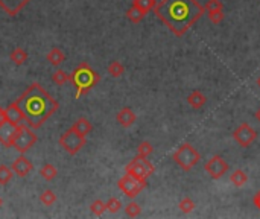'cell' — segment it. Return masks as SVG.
<instances>
[{"instance_id":"cell-35","label":"cell","mask_w":260,"mask_h":219,"mask_svg":"<svg viewBox=\"0 0 260 219\" xmlns=\"http://www.w3.org/2000/svg\"><path fill=\"white\" fill-rule=\"evenodd\" d=\"M8 121V117H6V110L0 107V124H3Z\"/></svg>"},{"instance_id":"cell-3","label":"cell","mask_w":260,"mask_h":219,"mask_svg":"<svg viewBox=\"0 0 260 219\" xmlns=\"http://www.w3.org/2000/svg\"><path fill=\"white\" fill-rule=\"evenodd\" d=\"M69 81L76 88L75 99H79L83 94H87L99 81H101V76L91 69L88 63H81L72 72Z\"/></svg>"},{"instance_id":"cell-21","label":"cell","mask_w":260,"mask_h":219,"mask_svg":"<svg viewBox=\"0 0 260 219\" xmlns=\"http://www.w3.org/2000/svg\"><path fill=\"white\" fill-rule=\"evenodd\" d=\"M145 12L140 9V8H137V6H134V5H131V8L127 11V18L130 20L131 23H140L142 20L145 18Z\"/></svg>"},{"instance_id":"cell-27","label":"cell","mask_w":260,"mask_h":219,"mask_svg":"<svg viewBox=\"0 0 260 219\" xmlns=\"http://www.w3.org/2000/svg\"><path fill=\"white\" fill-rule=\"evenodd\" d=\"M207 12V17L209 20L213 23V25H219L224 20V9H210V11H206Z\"/></svg>"},{"instance_id":"cell-19","label":"cell","mask_w":260,"mask_h":219,"mask_svg":"<svg viewBox=\"0 0 260 219\" xmlns=\"http://www.w3.org/2000/svg\"><path fill=\"white\" fill-rule=\"evenodd\" d=\"M230 181L231 184H234L236 187H244L248 181V175L242 171V169H236L231 175H230Z\"/></svg>"},{"instance_id":"cell-23","label":"cell","mask_w":260,"mask_h":219,"mask_svg":"<svg viewBox=\"0 0 260 219\" xmlns=\"http://www.w3.org/2000/svg\"><path fill=\"white\" fill-rule=\"evenodd\" d=\"M132 5L142 9L145 14L152 11L157 5V0H132Z\"/></svg>"},{"instance_id":"cell-24","label":"cell","mask_w":260,"mask_h":219,"mask_svg":"<svg viewBox=\"0 0 260 219\" xmlns=\"http://www.w3.org/2000/svg\"><path fill=\"white\" fill-rule=\"evenodd\" d=\"M178 207H179V210H181V213L189 215V213H192L195 210V201L192 200L190 196H184V198H181V201H179Z\"/></svg>"},{"instance_id":"cell-32","label":"cell","mask_w":260,"mask_h":219,"mask_svg":"<svg viewBox=\"0 0 260 219\" xmlns=\"http://www.w3.org/2000/svg\"><path fill=\"white\" fill-rule=\"evenodd\" d=\"M125 213L130 218H137V216L142 215V207H140V204H137V203H130L125 207Z\"/></svg>"},{"instance_id":"cell-1","label":"cell","mask_w":260,"mask_h":219,"mask_svg":"<svg viewBox=\"0 0 260 219\" xmlns=\"http://www.w3.org/2000/svg\"><path fill=\"white\" fill-rule=\"evenodd\" d=\"M154 14L173 35L183 37L206 14V8L196 0H162L155 5Z\"/></svg>"},{"instance_id":"cell-31","label":"cell","mask_w":260,"mask_h":219,"mask_svg":"<svg viewBox=\"0 0 260 219\" xmlns=\"http://www.w3.org/2000/svg\"><path fill=\"white\" fill-rule=\"evenodd\" d=\"M40 201H42L44 206H52V204H55V201H56V195H55V192H52V190H44L42 195H40Z\"/></svg>"},{"instance_id":"cell-29","label":"cell","mask_w":260,"mask_h":219,"mask_svg":"<svg viewBox=\"0 0 260 219\" xmlns=\"http://www.w3.org/2000/svg\"><path fill=\"white\" fill-rule=\"evenodd\" d=\"M69 79H70V75H67L63 70H55L53 75H52V81L56 86H64L66 83H69Z\"/></svg>"},{"instance_id":"cell-17","label":"cell","mask_w":260,"mask_h":219,"mask_svg":"<svg viewBox=\"0 0 260 219\" xmlns=\"http://www.w3.org/2000/svg\"><path fill=\"white\" fill-rule=\"evenodd\" d=\"M73 131H76L78 134H81V135H88L90 132H91V130H93V127H91V124H90V121L88 119H86V117H79L78 121L70 127Z\"/></svg>"},{"instance_id":"cell-20","label":"cell","mask_w":260,"mask_h":219,"mask_svg":"<svg viewBox=\"0 0 260 219\" xmlns=\"http://www.w3.org/2000/svg\"><path fill=\"white\" fill-rule=\"evenodd\" d=\"M9 58H11V61H12L15 66H22V64H25V63L28 61V52H26L25 49H22V47H15V49L11 52Z\"/></svg>"},{"instance_id":"cell-7","label":"cell","mask_w":260,"mask_h":219,"mask_svg":"<svg viewBox=\"0 0 260 219\" xmlns=\"http://www.w3.org/2000/svg\"><path fill=\"white\" fill-rule=\"evenodd\" d=\"M37 140H38L37 134L32 131V128L26 127L23 124V125H20V130H18V134H17L15 140L12 143V148L15 151H18L20 154H25L37 143Z\"/></svg>"},{"instance_id":"cell-2","label":"cell","mask_w":260,"mask_h":219,"mask_svg":"<svg viewBox=\"0 0 260 219\" xmlns=\"http://www.w3.org/2000/svg\"><path fill=\"white\" fill-rule=\"evenodd\" d=\"M15 104L22 110L28 127L32 130L42 128L59 108V104L38 83L31 84Z\"/></svg>"},{"instance_id":"cell-36","label":"cell","mask_w":260,"mask_h":219,"mask_svg":"<svg viewBox=\"0 0 260 219\" xmlns=\"http://www.w3.org/2000/svg\"><path fill=\"white\" fill-rule=\"evenodd\" d=\"M253 201H254V206L260 210V190L254 195V198H253Z\"/></svg>"},{"instance_id":"cell-8","label":"cell","mask_w":260,"mask_h":219,"mask_svg":"<svg viewBox=\"0 0 260 219\" xmlns=\"http://www.w3.org/2000/svg\"><path fill=\"white\" fill-rule=\"evenodd\" d=\"M119 189H121L128 198H135L140 192H142L146 187V181L137 180L135 176L130 175L125 172V175L119 180Z\"/></svg>"},{"instance_id":"cell-6","label":"cell","mask_w":260,"mask_h":219,"mask_svg":"<svg viewBox=\"0 0 260 219\" xmlns=\"http://www.w3.org/2000/svg\"><path fill=\"white\" fill-rule=\"evenodd\" d=\"M59 146H61L67 154L70 155H76L79 151H81L86 146V137L78 134L76 131H73L72 128H69L58 140Z\"/></svg>"},{"instance_id":"cell-39","label":"cell","mask_w":260,"mask_h":219,"mask_svg":"<svg viewBox=\"0 0 260 219\" xmlns=\"http://www.w3.org/2000/svg\"><path fill=\"white\" fill-rule=\"evenodd\" d=\"M3 206V200H2V198H0V207H2Z\"/></svg>"},{"instance_id":"cell-26","label":"cell","mask_w":260,"mask_h":219,"mask_svg":"<svg viewBox=\"0 0 260 219\" xmlns=\"http://www.w3.org/2000/svg\"><path fill=\"white\" fill-rule=\"evenodd\" d=\"M12 169L5 166V165H0V184L6 186L11 180H12Z\"/></svg>"},{"instance_id":"cell-18","label":"cell","mask_w":260,"mask_h":219,"mask_svg":"<svg viewBox=\"0 0 260 219\" xmlns=\"http://www.w3.org/2000/svg\"><path fill=\"white\" fill-rule=\"evenodd\" d=\"M46 59H47V61H49L52 66L58 67V66H61V64L66 61V55H64V52H63L61 49H59V47H53V49H50L49 53L46 55Z\"/></svg>"},{"instance_id":"cell-38","label":"cell","mask_w":260,"mask_h":219,"mask_svg":"<svg viewBox=\"0 0 260 219\" xmlns=\"http://www.w3.org/2000/svg\"><path fill=\"white\" fill-rule=\"evenodd\" d=\"M256 83H257V87H259V88H260V76H259V78H257V81H256Z\"/></svg>"},{"instance_id":"cell-14","label":"cell","mask_w":260,"mask_h":219,"mask_svg":"<svg viewBox=\"0 0 260 219\" xmlns=\"http://www.w3.org/2000/svg\"><path fill=\"white\" fill-rule=\"evenodd\" d=\"M135 119H137V116H135V113H134L130 107L122 108L121 111H119V113L116 114V121H117V124L121 125V127H124V128H130V127H132L134 122H135Z\"/></svg>"},{"instance_id":"cell-9","label":"cell","mask_w":260,"mask_h":219,"mask_svg":"<svg viewBox=\"0 0 260 219\" xmlns=\"http://www.w3.org/2000/svg\"><path fill=\"white\" fill-rule=\"evenodd\" d=\"M234 140L239 146L248 148L257 140V131L250 125V124H241L233 132Z\"/></svg>"},{"instance_id":"cell-5","label":"cell","mask_w":260,"mask_h":219,"mask_svg":"<svg viewBox=\"0 0 260 219\" xmlns=\"http://www.w3.org/2000/svg\"><path fill=\"white\" fill-rule=\"evenodd\" d=\"M125 172L130 174V175H132V176H135L137 180L146 181L148 178L155 172V168H154V165L149 160H146L145 157H138L137 155L134 160H131L127 165Z\"/></svg>"},{"instance_id":"cell-25","label":"cell","mask_w":260,"mask_h":219,"mask_svg":"<svg viewBox=\"0 0 260 219\" xmlns=\"http://www.w3.org/2000/svg\"><path fill=\"white\" fill-rule=\"evenodd\" d=\"M107 72L113 76V78H121L125 73V67L119 63V61H113L110 63V66L107 67Z\"/></svg>"},{"instance_id":"cell-16","label":"cell","mask_w":260,"mask_h":219,"mask_svg":"<svg viewBox=\"0 0 260 219\" xmlns=\"http://www.w3.org/2000/svg\"><path fill=\"white\" fill-rule=\"evenodd\" d=\"M187 104H189L193 110H199V108H203V107L207 104V97H206L204 93L195 90V91H192V93L187 96Z\"/></svg>"},{"instance_id":"cell-11","label":"cell","mask_w":260,"mask_h":219,"mask_svg":"<svg viewBox=\"0 0 260 219\" xmlns=\"http://www.w3.org/2000/svg\"><path fill=\"white\" fill-rule=\"evenodd\" d=\"M20 125H15L9 121L0 124V143L6 148H12V143L18 134Z\"/></svg>"},{"instance_id":"cell-12","label":"cell","mask_w":260,"mask_h":219,"mask_svg":"<svg viewBox=\"0 0 260 219\" xmlns=\"http://www.w3.org/2000/svg\"><path fill=\"white\" fill-rule=\"evenodd\" d=\"M31 2V0H0V8H2L8 15L15 17L17 14H20L25 6Z\"/></svg>"},{"instance_id":"cell-37","label":"cell","mask_w":260,"mask_h":219,"mask_svg":"<svg viewBox=\"0 0 260 219\" xmlns=\"http://www.w3.org/2000/svg\"><path fill=\"white\" fill-rule=\"evenodd\" d=\"M254 116H256V119H257V122L260 124V108H259V110L256 111V114H254Z\"/></svg>"},{"instance_id":"cell-30","label":"cell","mask_w":260,"mask_h":219,"mask_svg":"<svg viewBox=\"0 0 260 219\" xmlns=\"http://www.w3.org/2000/svg\"><path fill=\"white\" fill-rule=\"evenodd\" d=\"M154 152V146L149 143V142H142L138 146H137V155L138 157H145V158H148V155H151Z\"/></svg>"},{"instance_id":"cell-10","label":"cell","mask_w":260,"mask_h":219,"mask_svg":"<svg viewBox=\"0 0 260 219\" xmlns=\"http://www.w3.org/2000/svg\"><path fill=\"white\" fill-rule=\"evenodd\" d=\"M204 169H206V172L209 174V176L212 178V180H219V178H222L228 172V163L225 162L224 157L213 155L210 160L206 163Z\"/></svg>"},{"instance_id":"cell-15","label":"cell","mask_w":260,"mask_h":219,"mask_svg":"<svg viewBox=\"0 0 260 219\" xmlns=\"http://www.w3.org/2000/svg\"><path fill=\"white\" fill-rule=\"evenodd\" d=\"M6 117H8V121L15 124V125H23L26 121H25V116L22 113V110L18 108V105L14 102L11 104L8 108H6Z\"/></svg>"},{"instance_id":"cell-4","label":"cell","mask_w":260,"mask_h":219,"mask_svg":"<svg viewBox=\"0 0 260 219\" xmlns=\"http://www.w3.org/2000/svg\"><path fill=\"white\" fill-rule=\"evenodd\" d=\"M199 160H201V155L190 143H183L173 154V162L186 172L193 169Z\"/></svg>"},{"instance_id":"cell-22","label":"cell","mask_w":260,"mask_h":219,"mask_svg":"<svg viewBox=\"0 0 260 219\" xmlns=\"http://www.w3.org/2000/svg\"><path fill=\"white\" fill-rule=\"evenodd\" d=\"M40 175H42L46 181H52L53 178H56V175H58V171H56V168L53 166V165H50V163H46L42 169H40Z\"/></svg>"},{"instance_id":"cell-13","label":"cell","mask_w":260,"mask_h":219,"mask_svg":"<svg viewBox=\"0 0 260 219\" xmlns=\"http://www.w3.org/2000/svg\"><path fill=\"white\" fill-rule=\"evenodd\" d=\"M12 172L15 174V175H18V176H26V175H29L31 172H32V169H34V165L28 160V158L22 154L20 155L17 160H14V163H12Z\"/></svg>"},{"instance_id":"cell-34","label":"cell","mask_w":260,"mask_h":219,"mask_svg":"<svg viewBox=\"0 0 260 219\" xmlns=\"http://www.w3.org/2000/svg\"><path fill=\"white\" fill-rule=\"evenodd\" d=\"M206 11H210V9H224V5L221 0H207L206 3Z\"/></svg>"},{"instance_id":"cell-33","label":"cell","mask_w":260,"mask_h":219,"mask_svg":"<svg viewBox=\"0 0 260 219\" xmlns=\"http://www.w3.org/2000/svg\"><path fill=\"white\" fill-rule=\"evenodd\" d=\"M107 204V210L110 213H117L119 210L122 209V203L117 200V198H110V200L105 203Z\"/></svg>"},{"instance_id":"cell-28","label":"cell","mask_w":260,"mask_h":219,"mask_svg":"<svg viewBox=\"0 0 260 219\" xmlns=\"http://www.w3.org/2000/svg\"><path fill=\"white\" fill-rule=\"evenodd\" d=\"M90 212H91V215H94V216H101V215H104V213L107 212V204H105L102 200H96V201L91 203Z\"/></svg>"}]
</instances>
